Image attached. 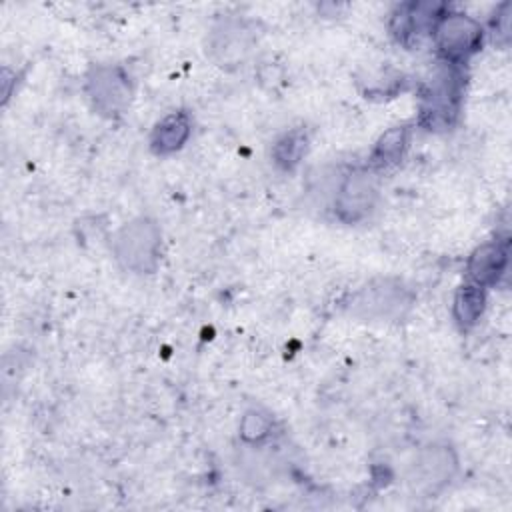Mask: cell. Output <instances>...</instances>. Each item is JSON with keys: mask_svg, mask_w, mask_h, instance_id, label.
Returning a JSON list of instances; mask_svg holds the SVG:
<instances>
[{"mask_svg": "<svg viewBox=\"0 0 512 512\" xmlns=\"http://www.w3.org/2000/svg\"><path fill=\"white\" fill-rule=\"evenodd\" d=\"M162 232L150 216H138L122 224L112 238L116 262L130 272L150 274L160 262Z\"/></svg>", "mask_w": 512, "mask_h": 512, "instance_id": "obj_1", "label": "cell"}, {"mask_svg": "<svg viewBox=\"0 0 512 512\" xmlns=\"http://www.w3.org/2000/svg\"><path fill=\"white\" fill-rule=\"evenodd\" d=\"M464 94V76L458 64L440 66L424 84L420 120L428 130H448L458 118Z\"/></svg>", "mask_w": 512, "mask_h": 512, "instance_id": "obj_2", "label": "cell"}, {"mask_svg": "<svg viewBox=\"0 0 512 512\" xmlns=\"http://www.w3.org/2000/svg\"><path fill=\"white\" fill-rule=\"evenodd\" d=\"M86 96L94 112L104 118L120 116L132 98V84L118 64H92L84 82Z\"/></svg>", "mask_w": 512, "mask_h": 512, "instance_id": "obj_3", "label": "cell"}, {"mask_svg": "<svg viewBox=\"0 0 512 512\" xmlns=\"http://www.w3.org/2000/svg\"><path fill=\"white\" fill-rule=\"evenodd\" d=\"M432 34L442 58L448 64H460L482 44V26L472 16L462 12L440 14Z\"/></svg>", "mask_w": 512, "mask_h": 512, "instance_id": "obj_4", "label": "cell"}, {"mask_svg": "<svg viewBox=\"0 0 512 512\" xmlns=\"http://www.w3.org/2000/svg\"><path fill=\"white\" fill-rule=\"evenodd\" d=\"M456 470L458 460L454 450L444 444H432L416 454L408 480L414 492L424 496H436L452 482Z\"/></svg>", "mask_w": 512, "mask_h": 512, "instance_id": "obj_5", "label": "cell"}, {"mask_svg": "<svg viewBox=\"0 0 512 512\" xmlns=\"http://www.w3.org/2000/svg\"><path fill=\"white\" fill-rule=\"evenodd\" d=\"M378 200V182L370 168H354L350 170L336 192L334 198V212L336 216L346 222L354 224L366 218Z\"/></svg>", "mask_w": 512, "mask_h": 512, "instance_id": "obj_6", "label": "cell"}, {"mask_svg": "<svg viewBox=\"0 0 512 512\" xmlns=\"http://www.w3.org/2000/svg\"><path fill=\"white\" fill-rule=\"evenodd\" d=\"M252 28L238 18H226L218 22L208 38V52L212 60L222 68H236L248 58L254 46Z\"/></svg>", "mask_w": 512, "mask_h": 512, "instance_id": "obj_7", "label": "cell"}, {"mask_svg": "<svg viewBox=\"0 0 512 512\" xmlns=\"http://www.w3.org/2000/svg\"><path fill=\"white\" fill-rule=\"evenodd\" d=\"M412 296L410 292L392 280H380L374 284L364 286L354 296V310L368 318H398L404 314V310L410 308Z\"/></svg>", "mask_w": 512, "mask_h": 512, "instance_id": "obj_8", "label": "cell"}, {"mask_svg": "<svg viewBox=\"0 0 512 512\" xmlns=\"http://www.w3.org/2000/svg\"><path fill=\"white\" fill-rule=\"evenodd\" d=\"M440 10H442L440 4H420V2L400 4L392 14L390 30L398 42L410 46L418 42L420 36L426 34V30L430 28L434 30V24L442 14Z\"/></svg>", "mask_w": 512, "mask_h": 512, "instance_id": "obj_9", "label": "cell"}, {"mask_svg": "<svg viewBox=\"0 0 512 512\" xmlns=\"http://www.w3.org/2000/svg\"><path fill=\"white\" fill-rule=\"evenodd\" d=\"M508 266V242L494 240L478 246L466 266L468 278L478 286H492L500 280Z\"/></svg>", "mask_w": 512, "mask_h": 512, "instance_id": "obj_10", "label": "cell"}, {"mask_svg": "<svg viewBox=\"0 0 512 512\" xmlns=\"http://www.w3.org/2000/svg\"><path fill=\"white\" fill-rule=\"evenodd\" d=\"M190 132H192V120H190L188 112H184V110L170 112L152 128L150 148L158 156L172 154L186 144Z\"/></svg>", "mask_w": 512, "mask_h": 512, "instance_id": "obj_11", "label": "cell"}, {"mask_svg": "<svg viewBox=\"0 0 512 512\" xmlns=\"http://www.w3.org/2000/svg\"><path fill=\"white\" fill-rule=\"evenodd\" d=\"M410 142V128L408 126H394L388 128L378 142L374 144V150L370 154L372 168H386L402 160L406 148Z\"/></svg>", "mask_w": 512, "mask_h": 512, "instance_id": "obj_12", "label": "cell"}, {"mask_svg": "<svg viewBox=\"0 0 512 512\" xmlns=\"http://www.w3.org/2000/svg\"><path fill=\"white\" fill-rule=\"evenodd\" d=\"M484 306H486L484 288L468 282V284L460 286L454 296V302H452L454 320L458 322L460 328H470L480 320Z\"/></svg>", "mask_w": 512, "mask_h": 512, "instance_id": "obj_13", "label": "cell"}, {"mask_svg": "<svg viewBox=\"0 0 512 512\" xmlns=\"http://www.w3.org/2000/svg\"><path fill=\"white\" fill-rule=\"evenodd\" d=\"M308 148V134L304 128H292L290 132L282 134L272 148L274 164L282 170H292L298 166L302 156Z\"/></svg>", "mask_w": 512, "mask_h": 512, "instance_id": "obj_14", "label": "cell"}, {"mask_svg": "<svg viewBox=\"0 0 512 512\" xmlns=\"http://www.w3.org/2000/svg\"><path fill=\"white\" fill-rule=\"evenodd\" d=\"M272 430V420L260 412V410H248L244 412L240 420V438L248 444H258L264 438H268Z\"/></svg>", "mask_w": 512, "mask_h": 512, "instance_id": "obj_15", "label": "cell"}, {"mask_svg": "<svg viewBox=\"0 0 512 512\" xmlns=\"http://www.w3.org/2000/svg\"><path fill=\"white\" fill-rule=\"evenodd\" d=\"M492 30H494L496 40L508 42V38H510V2L500 4V8L496 10V18L492 22Z\"/></svg>", "mask_w": 512, "mask_h": 512, "instance_id": "obj_16", "label": "cell"}]
</instances>
